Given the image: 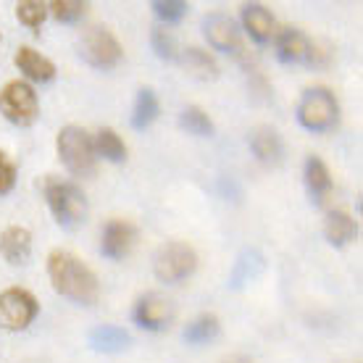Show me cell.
I'll return each mask as SVG.
<instances>
[{
  "instance_id": "obj_1",
  "label": "cell",
  "mask_w": 363,
  "mask_h": 363,
  "mask_svg": "<svg viewBox=\"0 0 363 363\" xmlns=\"http://www.w3.org/2000/svg\"><path fill=\"white\" fill-rule=\"evenodd\" d=\"M48 277L58 295L79 306H92L100 298L98 274L69 250H53L48 255Z\"/></svg>"
},
{
  "instance_id": "obj_2",
  "label": "cell",
  "mask_w": 363,
  "mask_h": 363,
  "mask_svg": "<svg viewBox=\"0 0 363 363\" xmlns=\"http://www.w3.org/2000/svg\"><path fill=\"white\" fill-rule=\"evenodd\" d=\"M298 124L313 135H324L340 124V100L329 87H308L300 95L298 108H295Z\"/></svg>"
},
{
  "instance_id": "obj_3",
  "label": "cell",
  "mask_w": 363,
  "mask_h": 363,
  "mask_svg": "<svg viewBox=\"0 0 363 363\" xmlns=\"http://www.w3.org/2000/svg\"><path fill=\"white\" fill-rule=\"evenodd\" d=\"M43 192H45V200L53 211L55 221L64 229H77L87 221V211H90L87 208V198L74 182L48 177L45 184H43Z\"/></svg>"
},
{
  "instance_id": "obj_4",
  "label": "cell",
  "mask_w": 363,
  "mask_h": 363,
  "mask_svg": "<svg viewBox=\"0 0 363 363\" xmlns=\"http://www.w3.org/2000/svg\"><path fill=\"white\" fill-rule=\"evenodd\" d=\"M55 150H58V158L66 166V172L74 177H90L95 172V161H98L95 143L82 127L69 124L61 129L55 137Z\"/></svg>"
},
{
  "instance_id": "obj_5",
  "label": "cell",
  "mask_w": 363,
  "mask_h": 363,
  "mask_svg": "<svg viewBox=\"0 0 363 363\" xmlns=\"http://www.w3.org/2000/svg\"><path fill=\"white\" fill-rule=\"evenodd\" d=\"M198 269V253L187 242H164L153 255V274L164 284H179Z\"/></svg>"
},
{
  "instance_id": "obj_6",
  "label": "cell",
  "mask_w": 363,
  "mask_h": 363,
  "mask_svg": "<svg viewBox=\"0 0 363 363\" xmlns=\"http://www.w3.org/2000/svg\"><path fill=\"white\" fill-rule=\"evenodd\" d=\"M79 55L84 64H90L92 69L108 72L121 61L124 48L116 40V35L108 27H87L79 37Z\"/></svg>"
},
{
  "instance_id": "obj_7",
  "label": "cell",
  "mask_w": 363,
  "mask_h": 363,
  "mask_svg": "<svg viewBox=\"0 0 363 363\" xmlns=\"http://www.w3.org/2000/svg\"><path fill=\"white\" fill-rule=\"evenodd\" d=\"M0 113L16 127H29L40 116V100L29 82L13 79L0 90Z\"/></svg>"
},
{
  "instance_id": "obj_8",
  "label": "cell",
  "mask_w": 363,
  "mask_h": 363,
  "mask_svg": "<svg viewBox=\"0 0 363 363\" xmlns=\"http://www.w3.org/2000/svg\"><path fill=\"white\" fill-rule=\"evenodd\" d=\"M37 311H40V303L24 287H9L0 292V324L11 332L27 329L37 318Z\"/></svg>"
},
{
  "instance_id": "obj_9",
  "label": "cell",
  "mask_w": 363,
  "mask_h": 363,
  "mask_svg": "<svg viewBox=\"0 0 363 363\" xmlns=\"http://www.w3.org/2000/svg\"><path fill=\"white\" fill-rule=\"evenodd\" d=\"M274 53L281 64H306V66H316L318 64V50L311 37L306 32H300L295 27H284L274 35Z\"/></svg>"
},
{
  "instance_id": "obj_10",
  "label": "cell",
  "mask_w": 363,
  "mask_h": 363,
  "mask_svg": "<svg viewBox=\"0 0 363 363\" xmlns=\"http://www.w3.org/2000/svg\"><path fill=\"white\" fill-rule=\"evenodd\" d=\"M174 316H177V308L174 303L161 292H147L137 300L135 306V321L147 332H164V329L172 327Z\"/></svg>"
},
{
  "instance_id": "obj_11",
  "label": "cell",
  "mask_w": 363,
  "mask_h": 363,
  "mask_svg": "<svg viewBox=\"0 0 363 363\" xmlns=\"http://www.w3.org/2000/svg\"><path fill=\"white\" fill-rule=\"evenodd\" d=\"M203 35L213 50H221V53H240L242 50V35L237 29V21L221 11H213L203 18Z\"/></svg>"
},
{
  "instance_id": "obj_12",
  "label": "cell",
  "mask_w": 363,
  "mask_h": 363,
  "mask_svg": "<svg viewBox=\"0 0 363 363\" xmlns=\"http://www.w3.org/2000/svg\"><path fill=\"white\" fill-rule=\"evenodd\" d=\"M137 242V229L135 224H129L124 218H111L103 227V237H100V253L108 261H121L132 253V247Z\"/></svg>"
},
{
  "instance_id": "obj_13",
  "label": "cell",
  "mask_w": 363,
  "mask_h": 363,
  "mask_svg": "<svg viewBox=\"0 0 363 363\" xmlns=\"http://www.w3.org/2000/svg\"><path fill=\"white\" fill-rule=\"evenodd\" d=\"M13 64H16V69L27 77L29 82L45 84V82H53L55 79V64L53 61L45 58L40 50H35V48H29V45L18 48L16 55H13Z\"/></svg>"
},
{
  "instance_id": "obj_14",
  "label": "cell",
  "mask_w": 363,
  "mask_h": 363,
  "mask_svg": "<svg viewBox=\"0 0 363 363\" xmlns=\"http://www.w3.org/2000/svg\"><path fill=\"white\" fill-rule=\"evenodd\" d=\"M242 27L258 45L272 43L274 35H277V21H274L272 11L261 3H245L242 6Z\"/></svg>"
},
{
  "instance_id": "obj_15",
  "label": "cell",
  "mask_w": 363,
  "mask_h": 363,
  "mask_svg": "<svg viewBox=\"0 0 363 363\" xmlns=\"http://www.w3.org/2000/svg\"><path fill=\"white\" fill-rule=\"evenodd\" d=\"M0 255L9 261L11 266H24L32 258V235L27 227H13L3 229L0 235Z\"/></svg>"
},
{
  "instance_id": "obj_16",
  "label": "cell",
  "mask_w": 363,
  "mask_h": 363,
  "mask_svg": "<svg viewBox=\"0 0 363 363\" xmlns=\"http://www.w3.org/2000/svg\"><path fill=\"white\" fill-rule=\"evenodd\" d=\"M303 177H306V190L311 195V203L313 206H324L327 198L332 195V174H329L327 164L318 155H308Z\"/></svg>"
},
{
  "instance_id": "obj_17",
  "label": "cell",
  "mask_w": 363,
  "mask_h": 363,
  "mask_svg": "<svg viewBox=\"0 0 363 363\" xmlns=\"http://www.w3.org/2000/svg\"><path fill=\"white\" fill-rule=\"evenodd\" d=\"M247 143H250L255 158L266 166H277L284 155V143H281L279 132L272 127H255L247 137Z\"/></svg>"
},
{
  "instance_id": "obj_18",
  "label": "cell",
  "mask_w": 363,
  "mask_h": 363,
  "mask_svg": "<svg viewBox=\"0 0 363 363\" xmlns=\"http://www.w3.org/2000/svg\"><path fill=\"white\" fill-rule=\"evenodd\" d=\"M266 269V261L264 255L253 250V247H247L242 253L237 255L235 266H232V272H229V287L232 290H245L247 284H253Z\"/></svg>"
},
{
  "instance_id": "obj_19",
  "label": "cell",
  "mask_w": 363,
  "mask_h": 363,
  "mask_svg": "<svg viewBox=\"0 0 363 363\" xmlns=\"http://www.w3.org/2000/svg\"><path fill=\"white\" fill-rule=\"evenodd\" d=\"M129 342H132L129 332L116 324H100V327L90 329V335H87V345L95 353H121L129 347Z\"/></svg>"
},
{
  "instance_id": "obj_20",
  "label": "cell",
  "mask_w": 363,
  "mask_h": 363,
  "mask_svg": "<svg viewBox=\"0 0 363 363\" xmlns=\"http://www.w3.org/2000/svg\"><path fill=\"white\" fill-rule=\"evenodd\" d=\"M324 237H327L329 245L335 247L350 245L358 237V221L347 211H329L327 218H324Z\"/></svg>"
},
{
  "instance_id": "obj_21",
  "label": "cell",
  "mask_w": 363,
  "mask_h": 363,
  "mask_svg": "<svg viewBox=\"0 0 363 363\" xmlns=\"http://www.w3.org/2000/svg\"><path fill=\"white\" fill-rule=\"evenodd\" d=\"M177 61L182 64L184 72L190 74V77H195V79H200V82H213L218 77L216 61L206 50H200V48H184V50H179Z\"/></svg>"
},
{
  "instance_id": "obj_22",
  "label": "cell",
  "mask_w": 363,
  "mask_h": 363,
  "mask_svg": "<svg viewBox=\"0 0 363 363\" xmlns=\"http://www.w3.org/2000/svg\"><path fill=\"white\" fill-rule=\"evenodd\" d=\"M158 113H161V103H158V95H155L150 87H143V90L137 92L135 98V108H132V127L135 129H147L150 124H153L155 118H158Z\"/></svg>"
},
{
  "instance_id": "obj_23",
  "label": "cell",
  "mask_w": 363,
  "mask_h": 363,
  "mask_svg": "<svg viewBox=\"0 0 363 363\" xmlns=\"http://www.w3.org/2000/svg\"><path fill=\"white\" fill-rule=\"evenodd\" d=\"M218 332H221V324H218V318L213 313H203V316L192 318L190 324L184 327V342L187 345H206L211 340H216Z\"/></svg>"
},
{
  "instance_id": "obj_24",
  "label": "cell",
  "mask_w": 363,
  "mask_h": 363,
  "mask_svg": "<svg viewBox=\"0 0 363 363\" xmlns=\"http://www.w3.org/2000/svg\"><path fill=\"white\" fill-rule=\"evenodd\" d=\"M92 143H95V153H98V158H103V161H111V164L127 161V145H124V140H121L111 127L100 129L98 137H95Z\"/></svg>"
},
{
  "instance_id": "obj_25",
  "label": "cell",
  "mask_w": 363,
  "mask_h": 363,
  "mask_svg": "<svg viewBox=\"0 0 363 363\" xmlns=\"http://www.w3.org/2000/svg\"><path fill=\"white\" fill-rule=\"evenodd\" d=\"M179 127L192 137H211L213 135V121L203 108L198 106H187L179 113Z\"/></svg>"
},
{
  "instance_id": "obj_26",
  "label": "cell",
  "mask_w": 363,
  "mask_h": 363,
  "mask_svg": "<svg viewBox=\"0 0 363 363\" xmlns=\"http://www.w3.org/2000/svg\"><path fill=\"white\" fill-rule=\"evenodd\" d=\"M150 45H153L155 55H158L161 61H177V58H179L182 48L177 45V37H174L172 29L155 27L153 32H150Z\"/></svg>"
},
{
  "instance_id": "obj_27",
  "label": "cell",
  "mask_w": 363,
  "mask_h": 363,
  "mask_svg": "<svg viewBox=\"0 0 363 363\" xmlns=\"http://www.w3.org/2000/svg\"><path fill=\"white\" fill-rule=\"evenodd\" d=\"M45 16H48V6L40 3V0H21V3H16V18L27 29L40 32V27L45 24Z\"/></svg>"
},
{
  "instance_id": "obj_28",
  "label": "cell",
  "mask_w": 363,
  "mask_h": 363,
  "mask_svg": "<svg viewBox=\"0 0 363 363\" xmlns=\"http://www.w3.org/2000/svg\"><path fill=\"white\" fill-rule=\"evenodd\" d=\"M48 11L61 24H77L87 13V3L84 0H53V3H48Z\"/></svg>"
},
{
  "instance_id": "obj_29",
  "label": "cell",
  "mask_w": 363,
  "mask_h": 363,
  "mask_svg": "<svg viewBox=\"0 0 363 363\" xmlns=\"http://www.w3.org/2000/svg\"><path fill=\"white\" fill-rule=\"evenodd\" d=\"M187 9L190 6L184 0H155L153 3V13L164 21L166 27L169 24H179L182 18H184V13H187Z\"/></svg>"
},
{
  "instance_id": "obj_30",
  "label": "cell",
  "mask_w": 363,
  "mask_h": 363,
  "mask_svg": "<svg viewBox=\"0 0 363 363\" xmlns=\"http://www.w3.org/2000/svg\"><path fill=\"white\" fill-rule=\"evenodd\" d=\"M16 184V164L0 150V195H9Z\"/></svg>"
},
{
  "instance_id": "obj_31",
  "label": "cell",
  "mask_w": 363,
  "mask_h": 363,
  "mask_svg": "<svg viewBox=\"0 0 363 363\" xmlns=\"http://www.w3.org/2000/svg\"><path fill=\"white\" fill-rule=\"evenodd\" d=\"M221 363H253V361L245 358V355H229V358H224Z\"/></svg>"
}]
</instances>
